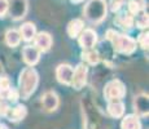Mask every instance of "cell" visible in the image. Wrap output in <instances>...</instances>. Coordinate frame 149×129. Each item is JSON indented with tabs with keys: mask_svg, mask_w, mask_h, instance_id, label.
<instances>
[{
	"mask_svg": "<svg viewBox=\"0 0 149 129\" xmlns=\"http://www.w3.org/2000/svg\"><path fill=\"white\" fill-rule=\"evenodd\" d=\"M139 1H143V0H139Z\"/></svg>",
	"mask_w": 149,
	"mask_h": 129,
	"instance_id": "cell-32",
	"label": "cell"
},
{
	"mask_svg": "<svg viewBox=\"0 0 149 129\" xmlns=\"http://www.w3.org/2000/svg\"><path fill=\"white\" fill-rule=\"evenodd\" d=\"M42 105L47 112H54L60 106V97L56 92L48 90L42 96Z\"/></svg>",
	"mask_w": 149,
	"mask_h": 129,
	"instance_id": "cell-11",
	"label": "cell"
},
{
	"mask_svg": "<svg viewBox=\"0 0 149 129\" xmlns=\"http://www.w3.org/2000/svg\"><path fill=\"white\" fill-rule=\"evenodd\" d=\"M134 25H135L137 28H140V30H147L148 28L149 16H148V13L145 12V9L139 12L136 16H134Z\"/></svg>",
	"mask_w": 149,
	"mask_h": 129,
	"instance_id": "cell-21",
	"label": "cell"
},
{
	"mask_svg": "<svg viewBox=\"0 0 149 129\" xmlns=\"http://www.w3.org/2000/svg\"><path fill=\"white\" fill-rule=\"evenodd\" d=\"M29 10L27 0H9L8 13L13 21H21L26 17Z\"/></svg>",
	"mask_w": 149,
	"mask_h": 129,
	"instance_id": "cell-5",
	"label": "cell"
},
{
	"mask_svg": "<svg viewBox=\"0 0 149 129\" xmlns=\"http://www.w3.org/2000/svg\"><path fill=\"white\" fill-rule=\"evenodd\" d=\"M83 28H84V22H83V19L74 18V19H71V21L68 23L66 32H68L69 38L77 39L79 36V34L83 31Z\"/></svg>",
	"mask_w": 149,
	"mask_h": 129,
	"instance_id": "cell-17",
	"label": "cell"
},
{
	"mask_svg": "<svg viewBox=\"0 0 149 129\" xmlns=\"http://www.w3.org/2000/svg\"><path fill=\"white\" fill-rule=\"evenodd\" d=\"M78 44L79 47L84 49H91L96 45L97 43V32L92 28H83V31L79 34L78 38Z\"/></svg>",
	"mask_w": 149,
	"mask_h": 129,
	"instance_id": "cell-7",
	"label": "cell"
},
{
	"mask_svg": "<svg viewBox=\"0 0 149 129\" xmlns=\"http://www.w3.org/2000/svg\"><path fill=\"white\" fill-rule=\"evenodd\" d=\"M105 38L109 40L113 47V49L119 54H125V56H131L136 52L137 44L136 40L132 39L131 36L126 35V34L117 32L116 30H108L105 34Z\"/></svg>",
	"mask_w": 149,
	"mask_h": 129,
	"instance_id": "cell-2",
	"label": "cell"
},
{
	"mask_svg": "<svg viewBox=\"0 0 149 129\" xmlns=\"http://www.w3.org/2000/svg\"><path fill=\"white\" fill-rule=\"evenodd\" d=\"M82 59L86 62V65L88 66H96L100 63V59H101V57H100V53L97 50H95L93 48H91V49H84L82 52L81 54Z\"/></svg>",
	"mask_w": 149,
	"mask_h": 129,
	"instance_id": "cell-19",
	"label": "cell"
},
{
	"mask_svg": "<svg viewBox=\"0 0 149 129\" xmlns=\"http://www.w3.org/2000/svg\"><path fill=\"white\" fill-rule=\"evenodd\" d=\"M84 18L93 25H99L107 18L108 4L105 0H88L83 9Z\"/></svg>",
	"mask_w": 149,
	"mask_h": 129,
	"instance_id": "cell-3",
	"label": "cell"
},
{
	"mask_svg": "<svg viewBox=\"0 0 149 129\" xmlns=\"http://www.w3.org/2000/svg\"><path fill=\"white\" fill-rule=\"evenodd\" d=\"M3 75H4V67H3L1 62H0V76H3Z\"/></svg>",
	"mask_w": 149,
	"mask_h": 129,
	"instance_id": "cell-29",
	"label": "cell"
},
{
	"mask_svg": "<svg viewBox=\"0 0 149 129\" xmlns=\"http://www.w3.org/2000/svg\"><path fill=\"white\" fill-rule=\"evenodd\" d=\"M126 106L122 101H109L107 106V112L108 115L113 119H121L125 115Z\"/></svg>",
	"mask_w": 149,
	"mask_h": 129,
	"instance_id": "cell-14",
	"label": "cell"
},
{
	"mask_svg": "<svg viewBox=\"0 0 149 129\" xmlns=\"http://www.w3.org/2000/svg\"><path fill=\"white\" fill-rule=\"evenodd\" d=\"M74 67L69 63H61L56 68V79L60 84L62 85H70L71 79H73Z\"/></svg>",
	"mask_w": 149,
	"mask_h": 129,
	"instance_id": "cell-10",
	"label": "cell"
},
{
	"mask_svg": "<svg viewBox=\"0 0 149 129\" xmlns=\"http://www.w3.org/2000/svg\"><path fill=\"white\" fill-rule=\"evenodd\" d=\"M136 44L139 45L141 49L148 50V47H149V34H148L147 30H143V32H140V35L137 36Z\"/></svg>",
	"mask_w": 149,
	"mask_h": 129,
	"instance_id": "cell-24",
	"label": "cell"
},
{
	"mask_svg": "<svg viewBox=\"0 0 149 129\" xmlns=\"http://www.w3.org/2000/svg\"><path fill=\"white\" fill-rule=\"evenodd\" d=\"M0 129H9V128H8L5 124H3V123H0Z\"/></svg>",
	"mask_w": 149,
	"mask_h": 129,
	"instance_id": "cell-31",
	"label": "cell"
},
{
	"mask_svg": "<svg viewBox=\"0 0 149 129\" xmlns=\"http://www.w3.org/2000/svg\"><path fill=\"white\" fill-rule=\"evenodd\" d=\"M27 116V108L25 105H16L13 107H9V111L7 114V119L12 123H19Z\"/></svg>",
	"mask_w": 149,
	"mask_h": 129,
	"instance_id": "cell-13",
	"label": "cell"
},
{
	"mask_svg": "<svg viewBox=\"0 0 149 129\" xmlns=\"http://www.w3.org/2000/svg\"><path fill=\"white\" fill-rule=\"evenodd\" d=\"M40 52L38 50V48L34 47V45H26V47L22 49V59L27 66L34 67L35 65L39 63L40 61Z\"/></svg>",
	"mask_w": 149,
	"mask_h": 129,
	"instance_id": "cell-12",
	"label": "cell"
},
{
	"mask_svg": "<svg viewBox=\"0 0 149 129\" xmlns=\"http://www.w3.org/2000/svg\"><path fill=\"white\" fill-rule=\"evenodd\" d=\"M134 110L139 117L149 115V97L147 93H139L134 97Z\"/></svg>",
	"mask_w": 149,
	"mask_h": 129,
	"instance_id": "cell-8",
	"label": "cell"
},
{
	"mask_svg": "<svg viewBox=\"0 0 149 129\" xmlns=\"http://www.w3.org/2000/svg\"><path fill=\"white\" fill-rule=\"evenodd\" d=\"M9 103L8 102H4V101H0V116L1 117H5L9 111Z\"/></svg>",
	"mask_w": 149,
	"mask_h": 129,
	"instance_id": "cell-28",
	"label": "cell"
},
{
	"mask_svg": "<svg viewBox=\"0 0 149 129\" xmlns=\"http://www.w3.org/2000/svg\"><path fill=\"white\" fill-rule=\"evenodd\" d=\"M10 87H12L10 80L5 75L0 76V101H4L5 99V94H7V92L9 90Z\"/></svg>",
	"mask_w": 149,
	"mask_h": 129,
	"instance_id": "cell-23",
	"label": "cell"
},
{
	"mask_svg": "<svg viewBox=\"0 0 149 129\" xmlns=\"http://www.w3.org/2000/svg\"><path fill=\"white\" fill-rule=\"evenodd\" d=\"M127 9H128V13L130 14L136 16L139 12L144 10V4H143V1H139V0H128Z\"/></svg>",
	"mask_w": 149,
	"mask_h": 129,
	"instance_id": "cell-22",
	"label": "cell"
},
{
	"mask_svg": "<svg viewBox=\"0 0 149 129\" xmlns=\"http://www.w3.org/2000/svg\"><path fill=\"white\" fill-rule=\"evenodd\" d=\"M114 23L125 31H130L135 27V25H134V16L130 13H125V14L117 16L116 18H114Z\"/></svg>",
	"mask_w": 149,
	"mask_h": 129,
	"instance_id": "cell-18",
	"label": "cell"
},
{
	"mask_svg": "<svg viewBox=\"0 0 149 129\" xmlns=\"http://www.w3.org/2000/svg\"><path fill=\"white\" fill-rule=\"evenodd\" d=\"M121 121V129H143L140 117L136 114H130V115H123Z\"/></svg>",
	"mask_w": 149,
	"mask_h": 129,
	"instance_id": "cell-15",
	"label": "cell"
},
{
	"mask_svg": "<svg viewBox=\"0 0 149 129\" xmlns=\"http://www.w3.org/2000/svg\"><path fill=\"white\" fill-rule=\"evenodd\" d=\"M71 3H74V4H79V3H83L84 0H70Z\"/></svg>",
	"mask_w": 149,
	"mask_h": 129,
	"instance_id": "cell-30",
	"label": "cell"
},
{
	"mask_svg": "<svg viewBox=\"0 0 149 129\" xmlns=\"http://www.w3.org/2000/svg\"><path fill=\"white\" fill-rule=\"evenodd\" d=\"M19 99V92L18 89H14L13 87L9 88V90L5 94V101L8 103H17V101Z\"/></svg>",
	"mask_w": 149,
	"mask_h": 129,
	"instance_id": "cell-25",
	"label": "cell"
},
{
	"mask_svg": "<svg viewBox=\"0 0 149 129\" xmlns=\"http://www.w3.org/2000/svg\"><path fill=\"white\" fill-rule=\"evenodd\" d=\"M18 31H19V35H21V39L26 43H30L33 41L36 35V26L33 22H25L19 27Z\"/></svg>",
	"mask_w": 149,
	"mask_h": 129,
	"instance_id": "cell-16",
	"label": "cell"
},
{
	"mask_svg": "<svg viewBox=\"0 0 149 129\" xmlns=\"http://www.w3.org/2000/svg\"><path fill=\"white\" fill-rule=\"evenodd\" d=\"M33 41H34V47L38 48V50L40 52V53H47V52H49V49L52 48V44H53V39H52V36H51V34L45 32V31L36 32Z\"/></svg>",
	"mask_w": 149,
	"mask_h": 129,
	"instance_id": "cell-9",
	"label": "cell"
},
{
	"mask_svg": "<svg viewBox=\"0 0 149 129\" xmlns=\"http://www.w3.org/2000/svg\"><path fill=\"white\" fill-rule=\"evenodd\" d=\"M8 5H9V0H0V18L8 13Z\"/></svg>",
	"mask_w": 149,
	"mask_h": 129,
	"instance_id": "cell-27",
	"label": "cell"
},
{
	"mask_svg": "<svg viewBox=\"0 0 149 129\" xmlns=\"http://www.w3.org/2000/svg\"><path fill=\"white\" fill-rule=\"evenodd\" d=\"M126 97V85L122 80L113 79L104 87V98L107 101H122Z\"/></svg>",
	"mask_w": 149,
	"mask_h": 129,
	"instance_id": "cell-4",
	"label": "cell"
},
{
	"mask_svg": "<svg viewBox=\"0 0 149 129\" xmlns=\"http://www.w3.org/2000/svg\"><path fill=\"white\" fill-rule=\"evenodd\" d=\"M128 0H111L110 1V9L113 12H118L119 9L125 5V3H127Z\"/></svg>",
	"mask_w": 149,
	"mask_h": 129,
	"instance_id": "cell-26",
	"label": "cell"
},
{
	"mask_svg": "<svg viewBox=\"0 0 149 129\" xmlns=\"http://www.w3.org/2000/svg\"><path fill=\"white\" fill-rule=\"evenodd\" d=\"M39 85V74L34 67L29 66L19 72L18 77V92L19 98L29 99Z\"/></svg>",
	"mask_w": 149,
	"mask_h": 129,
	"instance_id": "cell-1",
	"label": "cell"
},
{
	"mask_svg": "<svg viewBox=\"0 0 149 129\" xmlns=\"http://www.w3.org/2000/svg\"><path fill=\"white\" fill-rule=\"evenodd\" d=\"M88 79V67L86 63H79L74 68L73 79H71V87L75 90H81L82 88L86 87Z\"/></svg>",
	"mask_w": 149,
	"mask_h": 129,
	"instance_id": "cell-6",
	"label": "cell"
},
{
	"mask_svg": "<svg viewBox=\"0 0 149 129\" xmlns=\"http://www.w3.org/2000/svg\"><path fill=\"white\" fill-rule=\"evenodd\" d=\"M21 35H19V31L16 28H9L5 32V43H7L8 47L10 48H16L21 44Z\"/></svg>",
	"mask_w": 149,
	"mask_h": 129,
	"instance_id": "cell-20",
	"label": "cell"
}]
</instances>
